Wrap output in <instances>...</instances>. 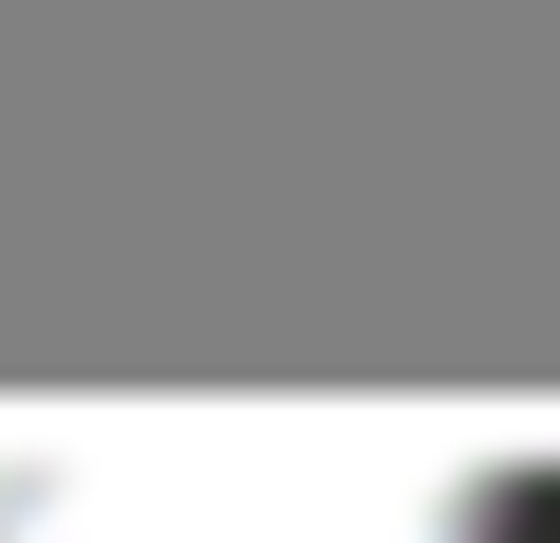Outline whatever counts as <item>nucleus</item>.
Here are the masks:
<instances>
[{
    "label": "nucleus",
    "instance_id": "obj_1",
    "mask_svg": "<svg viewBox=\"0 0 560 543\" xmlns=\"http://www.w3.org/2000/svg\"><path fill=\"white\" fill-rule=\"evenodd\" d=\"M0 543H490V508L350 438H88L0 473Z\"/></svg>",
    "mask_w": 560,
    "mask_h": 543
}]
</instances>
